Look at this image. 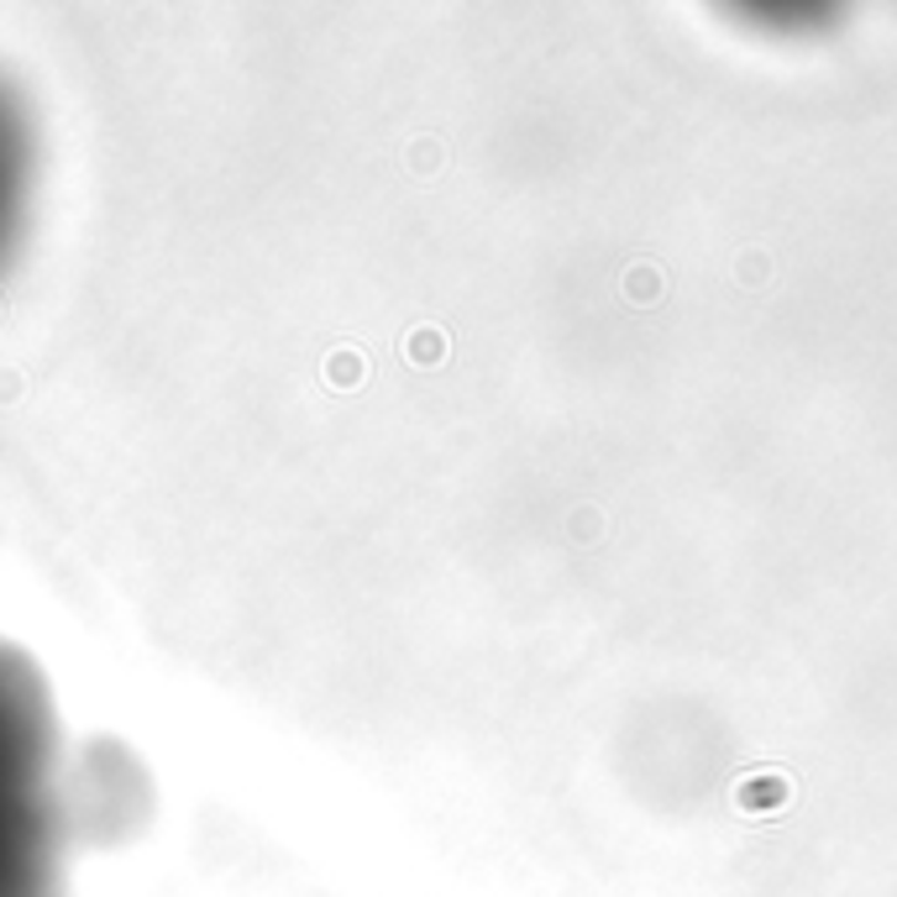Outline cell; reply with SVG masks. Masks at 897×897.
Listing matches in <instances>:
<instances>
[{"label": "cell", "mask_w": 897, "mask_h": 897, "mask_svg": "<svg viewBox=\"0 0 897 897\" xmlns=\"http://www.w3.org/2000/svg\"><path fill=\"white\" fill-rule=\"evenodd\" d=\"M625 295L636 299V305H657L661 299V268L657 262H636V268L625 274Z\"/></svg>", "instance_id": "277c9868"}, {"label": "cell", "mask_w": 897, "mask_h": 897, "mask_svg": "<svg viewBox=\"0 0 897 897\" xmlns=\"http://www.w3.org/2000/svg\"><path fill=\"white\" fill-rule=\"evenodd\" d=\"M441 352H446V341L436 337V331H425V337H415V358L431 368V362H441Z\"/></svg>", "instance_id": "5b68a950"}, {"label": "cell", "mask_w": 897, "mask_h": 897, "mask_svg": "<svg viewBox=\"0 0 897 897\" xmlns=\"http://www.w3.org/2000/svg\"><path fill=\"white\" fill-rule=\"evenodd\" d=\"M27 179H32V132H27L21 105H11L0 95V268H6V252L21 237Z\"/></svg>", "instance_id": "7a4b0ae2"}, {"label": "cell", "mask_w": 897, "mask_h": 897, "mask_svg": "<svg viewBox=\"0 0 897 897\" xmlns=\"http://www.w3.org/2000/svg\"><path fill=\"white\" fill-rule=\"evenodd\" d=\"M735 803L740 808H777V803H787V777H777V772H761V777H745L735 787Z\"/></svg>", "instance_id": "3957f363"}, {"label": "cell", "mask_w": 897, "mask_h": 897, "mask_svg": "<svg viewBox=\"0 0 897 897\" xmlns=\"http://www.w3.org/2000/svg\"><path fill=\"white\" fill-rule=\"evenodd\" d=\"M53 730L38 672L0 646V897H53Z\"/></svg>", "instance_id": "6da1fadb"}]
</instances>
